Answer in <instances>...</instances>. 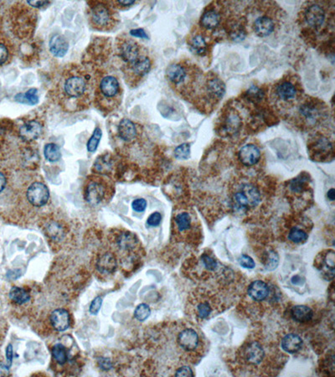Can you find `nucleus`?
I'll use <instances>...</instances> for the list:
<instances>
[{
	"mask_svg": "<svg viewBox=\"0 0 335 377\" xmlns=\"http://www.w3.org/2000/svg\"><path fill=\"white\" fill-rule=\"evenodd\" d=\"M95 83L88 69L77 63H71L63 67L55 92L65 108L83 109L90 103Z\"/></svg>",
	"mask_w": 335,
	"mask_h": 377,
	"instance_id": "nucleus-1",
	"label": "nucleus"
},
{
	"mask_svg": "<svg viewBox=\"0 0 335 377\" xmlns=\"http://www.w3.org/2000/svg\"><path fill=\"white\" fill-rule=\"evenodd\" d=\"M86 14L89 25L97 31H112L119 23L118 11L112 1H89Z\"/></svg>",
	"mask_w": 335,
	"mask_h": 377,
	"instance_id": "nucleus-2",
	"label": "nucleus"
},
{
	"mask_svg": "<svg viewBox=\"0 0 335 377\" xmlns=\"http://www.w3.org/2000/svg\"><path fill=\"white\" fill-rule=\"evenodd\" d=\"M95 85V102L98 108L110 112L117 108L122 97V85L113 75H106Z\"/></svg>",
	"mask_w": 335,
	"mask_h": 377,
	"instance_id": "nucleus-3",
	"label": "nucleus"
},
{
	"mask_svg": "<svg viewBox=\"0 0 335 377\" xmlns=\"http://www.w3.org/2000/svg\"><path fill=\"white\" fill-rule=\"evenodd\" d=\"M115 47L116 56L122 60V65L131 64L148 54L146 48L127 34H120L116 37Z\"/></svg>",
	"mask_w": 335,
	"mask_h": 377,
	"instance_id": "nucleus-4",
	"label": "nucleus"
},
{
	"mask_svg": "<svg viewBox=\"0 0 335 377\" xmlns=\"http://www.w3.org/2000/svg\"><path fill=\"white\" fill-rule=\"evenodd\" d=\"M152 69V60L148 54L128 65H122L121 71L126 83L130 87H136Z\"/></svg>",
	"mask_w": 335,
	"mask_h": 377,
	"instance_id": "nucleus-5",
	"label": "nucleus"
},
{
	"mask_svg": "<svg viewBox=\"0 0 335 377\" xmlns=\"http://www.w3.org/2000/svg\"><path fill=\"white\" fill-rule=\"evenodd\" d=\"M261 202V193L258 189L250 183H243L233 196V204L235 209L245 211L256 207Z\"/></svg>",
	"mask_w": 335,
	"mask_h": 377,
	"instance_id": "nucleus-6",
	"label": "nucleus"
},
{
	"mask_svg": "<svg viewBox=\"0 0 335 377\" xmlns=\"http://www.w3.org/2000/svg\"><path fill=\"white\" fill-rule=\"evenodd\" d=\"M106 193L105 179L101 176H91L85 189V200L91 205H97L103 201Z\"/></svg>",
	"mask_w": 335,
	"mask_h": 377,
	"instance_id": "nucleus-7",
	"label": "nucleus"
},
{
	"mask_svg": "<svg viewBox=\"0 0 335 377\" xmlns=\"http://www.w3.org/2000/svg\"><path fill=\"white\" fill-rule=\"evenodd\" d=\"M27 199L34 206L45 205L50 199L48 187L42 182H33L27 190Z\"/></svg>",
	"mask_w": 335,
	"mask_h": 377,
	"instance_id": "nucleus-8",
	"label": "nucleus"
},
{
	"mask_svg": "<svg viewBox=\"0 0 335 377\" xmlns=\"http://www.w3.org/2000/svg\"><path fill=\"white\" fill-rule=\"evenodd\" d=\"M42 133V123L38 120H28L19 128V136L26 143L34 142L40 138Z\"/></svg>",
	"mask_w": 335,
	"mask_h": 377,
	"instance_id": "nucleus-9",
	"label": "nucleus"
},
{
	"mask_svg": "<svg viewBox=\"0 0 335 377\" xmlns=\"http://www.w3.org/2000/svg\"><path fill=\"white\" fill-rule=\"evenodd\" d=\"M274 96L279 102H293L298 97V88L292 82L283 81L276 86Z\"/></svg>",
	"mask_w": 335,
	"mask_h": 377,
	"instance_id": "nucleus-10",
	"label": "nucleus"
},
{
	"mask_svg": "<svg viewBox=\"0 0 335 377\" xmlns=\"http://www.w3.org/2000/svg\"><path fill=\"white\" fill-rule=\"evenodd\" d=\"M321 106L314 102H305L299 108V114L306 122L315 124L321 119L323 110Z\"/></svg>",
	"mask_w": 335,
	"mask_h": 377,
	"instance_id": "nucleus-11",
	"label": "nucleus"
},
{
	"mask_svg": "<svg viewBox=\"0 0 335 377\" xmlns=\"http://www.w3.org/2000/svg\"><path fill=\"white\" fill-rule=\"evenodd\" d=\"M304 17L311 28H320L325 20V12L321 6L312 4L306 9Z\"/></svg>",
	"mask_w": 335,
	"mask_h": 377,
	"instance_id": "nucleus-12",
	"label": "nucleus"
},
{
	"mask_svg": "<svg viewBox=\"0 0 335 377\" xmlns=\"http://www.w3.org/2000/svg\"><path fill=\"white\" fill-rule=\"evenodd\" d=\"M242 121L239 114L230 111L222 122V132L225 135H235L242 128Z\"/></svg>",
	"mask_w": 335,
	"mask_h": 377,
	"instance_id": "nucleus-13",
	"label": "nucleus"
},
{
	"mask_svg": "<svg viewBox=\"0 0 335 377\" xmlns=\"http://www.w3.org/2000/svg\"><path fill=\"white\" fill-rule=\"evenodd\" d=\"M15 52L14 44L9 37L0 30V66L11 62Z\"/></svg>",
	"mask_w": 335,
	"mask_h": 377,
	"instance_id": "nucleus-14",
	"label": "nucleus"
},
{
	"mask_svg": "<svg viewBox=\"0 0 335 377\" xmlns=\"http://www.w3.org/2000/svg\"><path fill=\"white\" fill-rule=\"evenodd\" d=\"M199 335L192 329H184L178 337V343L186 351H193L198 347Z\"/></svg>",
	"mask_w": 335,
	"mask_h": 377,
	"instance_id": "nucleus-15",
	"label": "nucleus"
},
{
	"mask_svg": "<svg viewBox=\"0 0 335 377\" xmlns=\"http://www.w3.org/2000/svg\"><path fill=\"white\" fill-rule=\"evenodd\" d=\"M261 159V152L254 145H245L239 152V159L242 165L252 166L258 163Z\"/></svg>",
	"mask_w": 335,
	"mask_h": 377,
	"instance_id": "nucleus-16",
	"label": "nucleus"
},
{
	"mask_svg": "<svg viewBox=\"0 0 335 377\" xmlns=\"http://www.w3.org/2000/svg\"><path fill=\"white\" fill-rule=\"evenodd\" d=\"M114 166V159L110 153H103L97 157L94 163L92 171L94 173L100 175H108L112 171Z\"/></svg>",
	"mask_w": 335,
	"mask_h": 377,
	"instance_id": "nucleus-17",
	"label": "nucleus"
},
{
	"mask_svg": "<svg viewBox=\"0 0 335 377\" xmlns=\"http://www.w3.org/2000/svg\"><path fill=\"white\" fill-rule=\"evenodd\" d=\"M117 133L123 142H134L138 137V128L134 122L128 118H123L118 124Z\"/></svg>",
	"mask_w": 335,
	"mask_h": 377,
	"instance_id": "nucleus-18",
	"label": "nucleus"
},
{
	"mask_svg": "<svg viewBox=\"0 0 335 377\" xmlns=\"http://www.w3.org/2000/svg\"><path fill=\"white\" fill-rule=\"evenodd\" d=\"M264 355V349H262L261 345L257 342H251L247 345V347L245 348V360L251 365L257 366L261 364Z\"/></svg>",
	"mask_w": 335,
	"mask_h": 377,
	"instance_id": "nucleus-19",
	"label": "nucleus"
},
{
	"mask_svg": "<svg viewBox=\"0 0 335 377\" xmlns=\"http://www.w3.org/2000/svg\"><path fill=\"white\" fill-rule=\"evenodd\" d=\"M51 322L57 331H65L71 324L70 314L65 309H56L51 315Z\"/></svg>",
	"mask_w": 335,
	"mask_h": 377,
	"instance_id": "nucleus-20",
	"label": "nucleus"
},
{
	"mask_svg": "<svg viewBox=\"0 0 335 377\" xmlns=\"http://www.w3.org/2000/svg\"><path fill=\"white\" fill-rule=\"evenodd\" d=\"M49 48L54 57H65L69 50V43L61 34H54L49 42Z\"/></svg>",
	"mask_w": 335,
	"mask_h": 377,
	"instance_id": "nucleus-21",
	"label": "nucleus"
},
{
	"mask_svg": "<svg viewBox=\"0 0 335 377\" xmlns=\"http://www.w3.org/2000/svg\"><path fill=\"white\" fill-rule=\"evenodd\" d=\"M166 77L168 82L175 86H179L184 83L187 77V72L185 68L179 63H173L168 65L166 70Z\"/></svg>",
	"mask_w": 335,
	"mask_h": 377,
	"instance_id": "nucleus-22",
	"label": "nucleus"
},
{
	"mask_svg": "<svg viewBox=\"0 0 335 377\" xmlns=\"http://www.w3.org/2000/svg\"><path fill=\"white\" fill-rule=\"evenodd\" d=\"M312 150V154L315 157V159H320L322 156L330 155V153H333L332 144L329 139L324 137H319L315 139V143H313L312 147L310 148Z\"/></svg>",
	"mask_w": 335,
	"mask_h": 377,
	"instance_id": "nucleus-23",
	"label": "nucleus"
},
{
	"mask_svg": "<svg viewBox=\"0 0 335 377\" xmlns=\"http://www.w3.org/2000/svg\"><path fill=\"white\" fill-rule=\"evenodd\" d=\"M248 295L255 301H263L269 295V288L267 284L262 281L253 282L248 288Z\"/></svg>",
	"mask_w": 335,
	"mask_h": 377,
	"instance_id": "nucleus-24",
	"label": "nucleus"
},
{
	"mask_svg": "<svg viewBox=\"0 0 335 377\" xmlns=\"http://www.w3.org/2000/svg\"><path fill=\"white\" fill-rule=\"evenodd\" d=\"M253 29L258 36L266 37L273 33L275 29V25L271 18L261 16L254 22Z\"/></svg>",
	"mask_w": 335,
	"mask_h": 377,
	"instance_id": "nucleus-25",
	"label": "nucleus"
},
{
	"mask_svg": "<svg viewBox=\"0 0 335 377\" xmlns=\"http://www.w3.org/2000/svg\"><path fill=\"white\" fill-rule=\"evenodd\" d=\"M116 260L112 253H104L98 258L97 267L100 272L103 274H111L116 270Z\"/></svg>",
	"mask_w": 335,
	"mask_h": 377,
	"instance_id": "nucleus-26",
	"label": "nucleus"
},
{
	"mask_svg": "<svg viewBox=\"0 0 335 377\" xmlns=\"http://www.w3.org/2000/svg\"><path fill=\"white\" fill-rule=\"evenodd\" d=\"M208 94L214 99L220 100L224 97L225 92V86L222 80L217 77H213L206 83Z\"/></svg>",
	"mask_w": 335,
	"mask_h": 377,
	"instance_id": "nucleus-27",
	"label": "nucleus"
},
{
	"mask_svg": "<svg viewBox=\"0 0 335 377\" xmlns=\"http://www.w3.org/2000/svg\"><path fill=\"white\" fill-rule=\"evenodd\" d=\"M281 348L285 351L290 354H293L301 349L303 346V340L300 336L295 334H289L286 335L281 341Z\"/></svg>",
	"mask_w": 335,
	"mask_h": 377,
	"instance_id": "nucleus-28",
	"label": "nucleus"
},
{
	"mask_svg": "<svg viewBox=\"0 0 335 377\" xmlns=\"http://www.w3.org/2000/svg\"><path fill=\"white\" fill-rule=\"evenodd\" d=\"M291 315L294 320L299 323H306L312 318V309L305 305H297L291 310Z\"/></svg>",
	"mask_w": 335,
	"mask_h": 377,
	"instance_id": "nucleus-29",
	"label": "nucleus"
},
{
	"mask_svg": "<svg viewBox=\"0 0 335 377\" xmlns=\"http://www.w3.org/2000/svg\"><path fill=\"white\" fill-rule=\"evenodd\" d=\"M139 244L136 235L131 232H123L117 238V245L122 250L129 251L134 249Z\"/></svg>",
	"mask_w": 335,
	"mask_h": 377,
	"instance_id": "nucleus-30",
	"label": "nucleus"
},
{
	"mask_svg": "<svg viewBox=\"0 0 335 377\" xmlns=\"http://www.w3.org/2000/svg\"><path fill=\"white\" fill-rule=\"evenodd\" d=\"M220 23V15L215 10H208L202 15L200 24L205 29H212L218 26Z\"/></svg>",
	"mask_w": 335,
	"mask_h": 377,
	"instance_id": "nucleus-31",
	"label": "nucleus"
},
{
	"mask_svg": "<svg viewBox=\"0 0 335 377\" xmlns=\"http://www.w3.org/2000/svg\"><path fill=\"white\" fill-rule=\"evenodd\" d=\"M9 298L17 304H24L30 299V296L26 290L19 287H13L9 292Z\"/></svg>",
	"mask_w": 335,
	"mask_h": 377,
	"instance_id": "nucleus-32",
	"label": "nucleus"
},
{
	"mask_svg": "<svg viewBox=\"0 0 335 377\" xmlns=\"http://www.w3.org/2000/svg\"><path fill=\"white\" fill-rule=\"evenodd\" d=\"M191 48L194 53L198 56H203L207 51V44L202 34H196L191 41Z\"/></svg>",
	"mask_w": 335,
	"mask_h": 377,
	"instance_id": "nucleus-33",
	"label": "nucleus"
},
{
	"mask_svg": "<svg viewBox=\"0 0 335 377\" xmlns=\"http://www.w3.org/2000/svg\"><path fill=\"white\" fill-rule=\"evenodd\" d=\"M15 100L22 103L35 105L39 102L38 90L36 88H30L25 94H17L15 97Z\"/></svg>",
	"mask_w": 335,
	"mask_h": 377,
	"instance_id": "nucleus-34",
	"label": "nucleus"
},
{
	"mask_svg": "<svg viewBox=\"0 0 335 377\" xmlns=\"http://www.w3.org/2000/svg\"><path fill=\"white\" fill-rule=\"evenodd\" d=\"M44 154L46 159L51 163L59 161L61 158L60 147L56 144H47L44 148Z\"/></svg>",
	"mask_w": 335,
	"mask_h": 377,
	"instance_id": "nucleus-35",
	"label": "nucleus"
},
{
	"mask_svg": "<svg viewBox=\"0 0 335 377\" xmlns=\"http://www.w3.org/2000/svg\"><path fill=\"white\" fill-rule=\"evenodd\" d=\"M308 179L304 175H299L289 183V190L293 193H303L307 190Z\"/></svg>",
	"mask_w": 335,
	"mask_h": 377,
	"instance_id": "nucleus-36",
	"label": "nucleus"
},
{
	"mask_svg": "<svg viewBox=\"0 0 335 377\" xmlns=\"http://www.w3.org/2000/svg\"><path fill=\"white\" fill-rule=\"evenodd\" d=\"M191 223H192L191 217L188 213H180L175 217V224H176L177 228L181 232L191 229Z\"/></svg>",
	"mask_w": 335,
	"mask_h": 377,
	"instance_id": "nucleus-37",
	"label": "nucleus"
},
{
	"mask_svg": "<svg viewBox=\"0 0 335 377\" xmlns=\"http://www.w3.org/2000/svg\"><path fill=\"white\" fill-rule=\"evenodd\" d=\"M308 238V235L298 227H293L288 233V240L293 243H304Z\"/></svg>",
	"mask_w": 335,
	"mask_h": 377,
	"instance_id": "nucleus-38",
	"label": "nucleus"
},
{
	"mask_svg": "<svg viewBox=\"0 0 335 377\" xmlns=\"http://www.w3.org/2000/svg\"><path fill=\"white\" fill-rule=\"evenodd\" d=\"M52 355L56 362L60 365H64L67 361L68 354L65 349V346L61 344H57L52 348Z\"/></svg>",
	"mask_w": 335,
	"mask_h": 377,
	"instance_id": "nucleus-39",
	"label": "nucleus"
},
{
	"mask_svg": "<svg viewBox=\"0 0 335 377\" xmlns=\"http://www.w3.org/2000/svg\"><path fill=\"white\" fill-rule=\"evenodd\" d=\"M46 232L50 237L55 240H60L65 235L63 227L56 222H52L49 224L48 227H46Z\"/></svg>",
	"mask_w": 335,
	"mask_h": 377,
	"instance_id": "nucleus-40",
	"label": "nucleus"
},
{
	"mask_svg": "<svg viewBox=\"0 0 335 377\" xmlns=\"http://www.w3.org/2000/svg\"><path fill=\"white\" fill-rule=\"evenodd\" d=\"M264 92L263 91L257 87H251L247 90L246 93V97L248 101L254 102V103H258L261 102L264 98Z\"/></svg>",
	"mask_w": 335,
	"mask_h": 377,
	"instance_id": "nucleus-41",
	"label": "nucleus"
},
{
	"mask_svg": "<svg viewBox=\"0 0 335 377\" xmlns=\"http://www.w3.org/2000/svg\"><path fill=\"white\" fill-rule=\"evenodd\" d=\"M102 135H103V132L101 130V128H97L94 130L93 134L89 139L87 145H86L87 150L90 153H94L95 151L97 150L101 139H102Z\"/></svg>",
	"mask_w": 335,
	"mask_h": 377,
	"instance_id": "nucleus-42",
	"label": "nucleus"
},
{
	"mask_svg": "<svg viewBox=\"0 0 335 377\" xmlns=\"http://www.w3.org/2000/svg\"><path fill=\"white\" fill-rule=\"evenodd\" d=\"M191 155V145L189 144H183L179 145L174 150V156L179 160L188 159Z\"/></svg>",
	"mask_w": 335,
	"mask_h": 377,
	"instance_id": "nucleus-43",
	"label": "nucleus"
},
{
	"mask_svg": "<svg viewBox=\"0 0 335 377\" xmlns=\"http://www.w3.org/2000/svg\"><path fill=\"white\" fill-rule=\"evenodd\" d=\"M151 314V309L148 305L145 304H140L137 307L134 312V316L138 320L144 321L149 317Z\"/></svg>",
	"mask_w": 335,
	"mask_h": 377,
	"instance_id": "nucleus-44",
	"label": "nucleus"
},
{
	"mask_svg": "<svg viewBox=\"0 0 335 377\" xmlns=\"http://www.w3.org/2000/svg\"><path fill=\"white\" fill-rule=\"evenodd\" d=\"M201 261L205 268L209 271H215L218 267V262L216 259L208 254H204L202 256Z\"/></svg>",
	"mask_w": 335,
	"mask_h": 377,
	"instance_id": "nucleus-45",
	"label": "nucleus"
},
{
	"mask_svg": "<svg viewBox=\"0 0 335 377\" xmlns=\"http://www.w3.org/2000/svg\"><path fill=\"white\" fill-rule=\"evenodd\" d=\"M211 312H212V309H211L210 304L206 302L201 303L197 307V314L199 315V317L201 318V319H206V318L209 317Z\"/></svg>",
	"mask_w": 335,
	"mask_h": 377,
	"instance_id": "nucleus-46",
	"label": "nucleus"
},
{
	"mask_svg": "<svg viewBox=\"0 0 335 377\" xmlns=\"http://www.w3.org/2000/svg\"><path fill=\"white\" fill-rule=\"evenodd\" d=\"M239 262L242 267L248 269H252L255 267V261L252 258L247 255H242L239 258Z\"/></svg>",
	"mask_w": 335,
	"mask_h": 377,
	"instance_id": "nucleus-47",
	"label": "nucleus"
},
{
	"mask_svg": "<svg viewBox=\"0 0 335 377\" xmlns=\"http://www.w3.org/2000/svg\"><path fill=\"white\" fill-rule=\"evenodd\" d=\"M136 3V1L134 0H128V1H122V0H119V1H112V5L114 6V8L118 10V9H128L131 6L134 5Z\"/></svg>",
	"mask_w": 335,
	"mask_h": 377,
	"instance_id": "nucleus-48",
	"label": "nucleus"
},
{
	"mask_svg": "<svg viewBox=\"0 0 335 377\" xmlns=\"http://www.w3.org/2000/svg\"><path fill=\"white\" fill-rule=\"evenodd\" d=\"M132 207L135 211L142 212V211H144L146 207H147V202L145 201L144 199H137L133 202Z\"/></svg>",
	"mask_w": 335,
	"mask_h": 377,
	"instance_id": "nucleus-49",
	"label": "nucleus"
},
{
	"mask_svg": "<svg viewBox=\"0 0 335 377\" xmlns=\"http://www.w3.org/2000/svg\"><path fill=\"white\" fill-rule=\"evenodd\" d=\"M103 304V299L101 297H97L91 302V306H90V313L91 315H96L99 312L100 309Z\"/></svg>",
	"mask_w": 335,
	"mask_h": 377,
	"instance_id": "nucleus-50",
	"label": "nucleus"
},
{
	"mask_svg": "<svg viewBox=\"0 0 335 377\" xmlns=\"http://www.w3.org/2000/svg\"><path fill=\"white\" fill-rule=\"evenodd\" d=\"M161 220H162V216L160 215V213L154 212L148 217L147 223L150 227H158L160 224Z\"/></svg>",
	"mask_w": 335,
	"mask_h": 377,
	"instance_id": "nucleus-51",
	"label": "nucleus"
},
{
	"mask_svg": "<svg viewBox=\"0 0 335 377\" xmlns=\"http://www.w3.org/2000/svg\"><path fill=\"white\" fill-rule=\"evenodd\" d=\"M26 4H28L33 9H36L46 8L49 4H51V2L50 1H27Z\"/></svg>",
	"mask_w": 335,
	"mask_h": 377,
	"instance_id": "nucleus-52",
	"label": "nucleus"
},
{
	"mask_svg": "<svg viewBox=\"0 0 335 377\" xmlns=\"http://www.w3.org/2000/svg\"><path fill=\"white\" fill-rule=\"evenodd\" d=\"M175 377H194V372H192L190 367L188 366H183L181 368H179V370H177L176 373H175Z\"/></svg>",
	"mask_w": 335,
	"mask_h": 377,
	"instance_id": "nucleus-53",
	"label": "nucleus"
},
{
	"mask_svg": "<svg viewBox=\"0 0 335 377\" xmlns=\"http://www.w3.org/2000/svg\"><path fill=\"white\" fill-rule=\"evenodd\" d=\"M131 35L133 36L139 37V38H142V39H148V35L145 31L144 29L142 28L134 29L130 30Z\"/></svg>",
	"mask_w": 335,
	"mask_h": 377,
	"instance_id": "nucleus-54",
	"label": "nucleus"
},
{
	"mask_svg": "<svg viewBox=\"0 0 335 377\" xmlns=\"http://www.w3.org/2000/svg\"><path fill=\"white\" fill-rule=\"evenodd\" d=\"M99 366L103 371H108L112 367L111 361L106 358H102L99 360Z\"/></svg>",
	"mask_w": 335,
	"mask_h": 377,
	"instance_id": "nucleus-55",
	"label": "nucleus"
},
{
	"mask_svg": "<svg viewBox=\"0 0 335 377\" xmlns=\"http://www.w3.org/2000/svg\"><path fill=\"white\" fill-rule=\"evenodd\" d=\"M6 358H7V363H8V366L10 367L12 364V360H13V346L11 345H9L6 349Z\"/></svg>",
	"mask_w": 335,
	"mask_h": 377,
	"instance_id": "nucleus-56",
	"label": "nucleus"
},
{
	"mask_svg": "<svg viewBox=\"0 0 335 377\" xmlns=\"http://www.w3.org/2000/svg\"><path fill=\"white\" fill-rule=\"evenodd\" d=\"M8 376H9V366L0 362V377H8Z\"/></svg>",
	"mask_w": 335,
	"mask_h": 377,
	"instance_id": "nucleus-57",
	"label": "nucleus"
},
{
	"mask_svg": "<svg viewBox=\"0 0 335 377\" xmlns=\"http://www.w3.org/2000/svg\"><path fill=\"white\" fill-rule=\"evenodd\" d=\"M6 184H7L6 176L4 175V174L2 173V172L0 171V192H2V191L4 190Z\"/></svg>",
	"mask_w": 335,
	"mask_h": 377,
	"instance_id": "nucleus-58",
	"label": "nucleus"
},
{
	"mask_svg": "<svg viewBox=\"0 0 335 377\" xmlns=\"http://www.w3.org/2000/svg\"><path fill=\"white\" fill-rule=\"evenodd\" d=\"M328 197H329V199H330V201H332V202H334V201H335V189H331V190H329V192H328Z\"/></svg>",
	"mask_w": 335,
	"mask_h": 377,
	"instance_id": "nucleus-59",
	"label": "nucleus"
}]
</instances>
